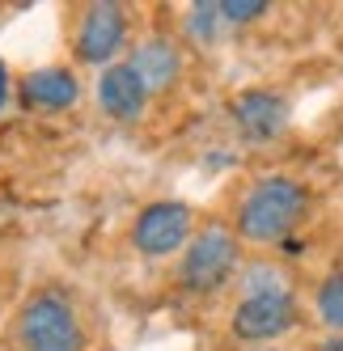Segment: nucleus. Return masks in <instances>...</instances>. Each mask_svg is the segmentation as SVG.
Returning <instances> with one entry per match:
<instances>
[{
    "mask_svg": "<svg viewBox=\"0 0 343 351\" xmlns=\"http://www.w3.org/2000/svg\"><path fill=\"white\" fill-rule=\"evenodd\" d=\"M309 208V195L301 182L292 178H267V182H255L246 191L237 208V229L246 241H259V245H272V241H288V233L301 224Z\"/></svg>",
    "mask_w": 343,
    "mask_h": 351,
    "instance_id": "1",
    "label": "nucleus"
},
{
    "mask_svg": "<svg viewBox=\"0 0 343 351\" xmlns=\"http://www.w3.org/2000/svg\"><path fill=\"white\" fill-rule=\"evenodd\" d=\"M17 343L21 351H81L85 330L60 292H38L17 317Z\"/></svg>",
    "mask_w": 343,
    "mask_h": 351,
    "instance_id": "2",
    "label": "nucleus"
},
{
    "mask_svg": "<svg viewBox=\"0 0 343 351\" xmlns=\"http://www.w3.org/2000/svg\"><path fill=\"white\" fill-rule=\"evenodd\" d=\"M233 267H237V237L225 224H208L191 237L182 254V284L191 292H212L233 275Z\"/></svg>",
    "mask_w": 343,
    "mask_h": 351,
    "instance_id": "3",
    "label": "nucleus"
},
{
    "mask_svg": "<svg viewBox=\"0 0 343 351\" xmlns=\"http://www.w3.org/2000/svg\"><path fill=\"white\" fill-rule=\"evenodd\" d=\"M187 237H191V208L178 204V199L149 204L136 216V229H132L136 250H140V254H149V258L174 254L178 245H187Z\"/></svg>",
    "mask_w": 343,
    "mask_h": 351,
    "instance_id": "4",
    "label": "nucleus"
},
{
    "mask_svg": "<svg viewBox=\"0 0 343 351\" xmlns=\"http://www.w3.org/2000/svg\"><path fill=\"white\" fill-rule=\"evenodd\" d=\"M292 322H297V305H292L288 292H255V296H246L237 305L233 330H237V339L263 343V339L284 335Z\"/></svg>",
    "mask_w": 343,
    "mask_h": 351,
    "instance_id": "5",
    "label": "nucleus"
},
{
    "mask_svg": "<svg viewBox=\"0 0 343 351\" xmlns=\"http://www.w3.org/2000/svg\"><path fill=\"white\" fill-rule=\"evenodd\" d=\"M128 38V17L119 5H89L77 30V56L85 64H106Z\"/></svg>",
    "mask_w": 343,
    "mask_h": 351,
    "instance_id": "6",
    "label": "nucleus"
},
{
    "mask_svg": "<svg viewBox=\"0 0 343 351\" xmlns=\"http://www.w3.org/2000/svg\"><path fill=\"white\" fill-rule=\"evenodd\" d=\"M233 119H237L241 136L272 140V136L284 132V123H288V102L280 93H272V89H246L233 102Z\"/></svg>",
    "mask_w": 343,
    "mask_h": 351,
    "instance_id": "7",
    "label": "nucleus"
},
{
    "mask_svg": "<svg viewBox=\"0 0 343 351\" xmlns=\"http://www.w3.org/2000/svg\"><path fill=\"white\" fill-rule=\"evenodd\" d=\"M97 102H102V110L110 119L132 123V119H140L144 102H149V89L140 85V77L128 64H110L102 72V81H97Z\"/></svg>",
    "mask_w": 343,
    "mask_h": 351,
    "instance_id": "8",
    "label": "nucleus"
},
{
    "mask_svg": "<svg viewBox=\"0 0 343 351\" xmlns=\"http://www.w3.org/2000/svg\"><path fill=\"white\" fill-rule=\"evenodd\" d=\"M140 85L149 89V93H161L178 81V72H182V56H178V47L169 43V38H149V43H140L136 51H132V64H128Z\"/></svg>",
    "mask_w": 343,
    "mask_h": 351,
    "instance_id": "9",
    "label": "nucleus"
},
{
    "mask_svg": "<svg viewBox=\"0 0 343 351\" xmlns=\"http://www.w3.org/2000/svg\"><path fill=\"white\" fill-rule=\"evenodd\" d=\"M21 97L38 110H68L77 102V81L64 68H38L21 81Z\"/></svg>",
    "mask_w": 343,
    "mask_h": 351,
    "instance_id": "10",
    "label": "nucleus"
},
{
    "mask_svg": "<svg viewBox=\"0 0 343 351\" xmlns=\"http://www.w3.org/2000/svg\"><path fill=\"white\" fill-rule=\"evenodd\" d=\"M314 305H318V317H322L327 326L343 330V271H339V275H331V280L318 288Z\"/></svg>",
    "mask_w": 343,
    "mask_h": 351,
    "instance_id": "11",
    "label": "nucleus"
},
{
    "mask_svg": "<svg viewBox=\"0 0 343 351\" xmlns=\"http://www.w3.org/2000/svg\"><path fill=\"white\" fill-rule=\"evenodd\" d=\"M220 26H225V17H220V5H216V0H204V5H191L187 30H191L195 38H200V43H212Z\"/></svg>",
    "mask_w": 343,
    "mask_h": 351,
    "instance_id": "12",
    "label": "nucleus"
},
{
    "mask_svg": "<svg viewBox=\"0 0 343 351\" xmlns=\"http://www.w3.org/2000/svg\"><path fill=\"white\" fill-rule=\"evenodd\" d=\"M216 5H220V17H225V26H229V21H255V17L267 13L263 0H216Z\"/></svg>",
    "mask_w": 343,
    "mask_h": 351,
    "instance_id": "13",
    "label": "nucleus"
},
{
    "mask_svg": "<svg viewBox=\"0 0 343 351\" xmlns=\"http://www.w3.org/2000/svg\"><path fill=\"white\" fill-rule=\"evenodd\" d=\"M5 97H9V77H5V64H0V106H5Z\"/></svg>",
    "mask_w": 343,
    "mask_h": 351,
    "instance_id": "14",
    "label": "nucleus"
},
{
    "mask_svg": "<svg viewBox=\"0 0 343 351\" xmlns=\"http://www.w3.org/2000/svg\"><path fill=\"white\" fill-rule=\"evenodd\" d=\"M318 351H343V339H327V343L318 347Z\"/></svg>",
    "mask_w": 343,
    "mask_h": 351,
    "instance_id": "15",
    "label": "nucleus"
}]
</instances>
